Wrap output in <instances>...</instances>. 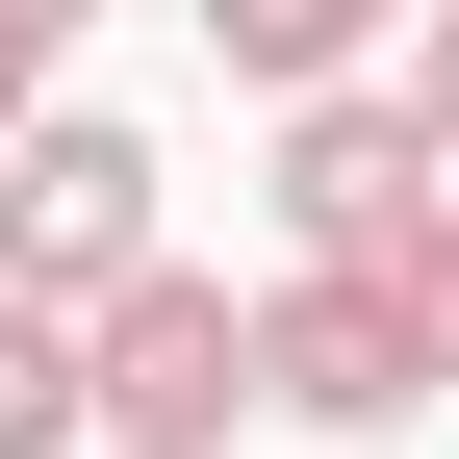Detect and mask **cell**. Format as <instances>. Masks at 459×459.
<instances>
[{
  "label": "cell",
  "instance_id": "cell-1",
  "mask_svg": "<svg viewBox=\"0 0 459 459\" xmlns=\"http://www.w3.org/2000/svg\"><path fill=\"white\" fill-rule=\"evenodd\" d=\"M77 409H102V459H230V409H255V307H230L204 255L102 281V307H77Z\"/></svg>",
  "mask_w": 459,
  "mask_h": 459
},
{
  "label": "cell",
  "instance_id": "cell-2",
  "mask_svg": "<svg viewBox=\"0 0 459 459\" xmlns=\"http://www.w3.org/2000/svg\"><path fill=\"white\" fill-rule=\"evenodd\" d=\"M153 281V128L128 102H26L0 128V307H102Z\"/></svg>",
  "mask_w": 459,
  "mask_h": 459
},
{
  "label": "cell",
  "instance_id": "cell-3",
  "mask_svg": "<svg viewBox=\"0 0 459 459\" xmlns=\"http://www.w3.org/2000/svg\"><path fill=\"white\" fill-rule=\"evenodd\" d=\"M459 204V153L409 128L383 77H332V102H281V281H383L409 230Z\"/></svg>",
  "mask_w": 459,
  "mask_h": 459
},
{
  "label": "cell",
  "instance_id": "cell-4",
  "mask_svg": "<svg viewBox=\"0 0 459 459\" xmlns=\"http://www.w3.org/2000/svg\"><path fill=\"white\" fill-rule=\"evenodd\" d=\"M255 409H281V434H409V409H434L409 332H383V281H281V307H255Z\"/></svg>",
  "mask_w": 459,
  "mask_h": 459
},
{
  "label": "cell",
  "instance_id": "cell-5",
  "mask_svg": "<svg viewBox=\"0 0 459 459\" xmlns=\"http://www.w3.org/2000/svg\"><path fill=\"white\" fill-rule=\"evenodd\" d=\"M204 51H230L255 102H332V77L383 51V0H204Z\"/></svg>",
  "mask_w": 459,
  "mask_h": 459
},
{
  "label": "cell",
  "instance_id": "cell-6",
  "mask_svg": "<svg viewBox=\"0 0 459 459\" xmlns=\"http://www.w3.org/2000/svg\"><path fill=\"white\" fill-rule=\"evenodd\" d=\"M0 459H102V409H77V307H0Z\"/></svg>",
  "mask_w": 459,
  "mask_h": 459
},
{
  "label": "cell",
  "instance_id": "cell-7",
  "mask_svg": "<svg viewBox=\"0 0 459 459\" xmlns=\"http://www.w3.org/2000/svg\"><path fill=\"white\" fill-rule=\"evenodd\" d=\"M383 332H409V383H459V204L409 230V255H383Z\"/></svg>",
  "mask_w": 459,
  "mask_h": 459
},
{
  "label": "cell",
  "instance_id": "cell-8",
  "mask_svg": "<svg viewBox=\"0 0 459 459\" xmlns=\"http://www.w3.org/2000/svg\"><path fill=\"white\" fill-rule=\"evenodd\" d=\"M383 102H409V128L459 153V0H409V77H383Z\"/></svg>",
  "mask_w": 459,
  "mask_h": 459
},
{
  "label": "cell",
  "instance_id": "cell-9",
  "mask_svg": "<svg viewBox=\"0 0 459 459\" xmlns=\"http://www.w3.org/2000/svg\"><path fill=\"white\" fill-rule=\"evenodd\" d=\"M26 102H51V51H26V26H0V128H26Z\"/></svg>",
  "mask_w": 459,
  "mask_h": 459
},
{
  "label": "cell",
  "instance_id": "cell-10",
  "mask_svg": "<svg viewBox=\"0 0 459 459\" xmlns=\"http://www.w3.org/2000/svg\"><path fill=\"white\" fill-rule=\"evenodd\" d=\"M0 26H26V51H77V26H102V0H0Z\"/></svg>",
  "mask_w": 459,
  "mask_h": 459
},
{
  "label": "cell",
  "instance_id": "cell-11",
  "mask_svg": "<svg viewBox=\"0 0 459 459\" xmlns=\"http://www.w3.org/2000/svg\"><path fill=\"white\" fill-rule=\"evenodd\" d=\"M383 26H409V0H383Z\"/></svg>",
  "mask_w": 459,
  "mask_h": 459
}]
</instances>
